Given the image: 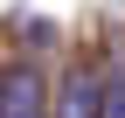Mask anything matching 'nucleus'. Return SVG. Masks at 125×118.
Instances as JSON below:
<instances>
[{
	"mask_svg": "<svg viewBox=\"0 0 125 118\" xmlns=\"http://www.w3.org/2000/svg\"><path fill=\"white\" fill-rule=\"evenodd\" d=\"M0 118H49V83H42L35 63L0 69Z\"/></svg>",
	"mask_w": 125,
	"mask_h": 118,
	"instance_id": "1",
	"label": "nucleus"
},
{
	"mask_svg": "<svg viewBox=\"0 0 125 118\" xmlns=\"http://www.w3.org/2000/svg\"><path fill=\"white\" fill-rule=\"evenodd\" d=\"M97 118H125V69H111L97 83Z\"/></svg>",
	"mask_w": 125,
	"mask_h": 118,
	"instance_id": "3",
	"label": "nucleus"
},
{
	"mask_svg": "<svg viewBox=\"0 0 125 118\" xmlns=\"http://www.w3.org/2000/svg\"><path fill=\"white\" fill-rule=\"evenodd\" d=\"M49 118H97V77L90 69H70V83H62V97L49 104Z\"/></svg>",
	"mask_w": 125,
	"mask_h": 118,
	"instance_id": "2",
	"label": "nucleus"
}]
</instances>
